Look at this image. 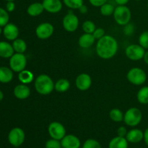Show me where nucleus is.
<instances>
[{"label": "nucleus", "instance_id": "11", "mask_svg": "<svg viewBox=\"0 0 148 148\" xmlns=\"http://www.w3.org/2000/svg\"><path fill=\"white\" fill-rule=\"evenodd\" d=\"M54 27L49 23H43L37 26L36 29V35L40 40L49 38L53 35Z\"/></svg>", "mask_w": 148, "mask_h": 148}, {"label": "nucleus", "instance_id": "34", "mask_svg": "<svg viewBox=\"0 0 148 148\" xmlns=\"http://www.w3.org/2000/svg\"><path fill=\"white\" fill-rule=\"evenodd\" d=\"M46 148H63L60 140H55V139H50L48 140L45 144Z\"/></svg>", "mask_w": 148, "mask_h": 148}, {"label": "nucleus", "instance_id": "31", "mask_svg": "<svg viewBox=\"0 0 148 148\" xmlns=\"http://www.w3.org/2000/svg\"><path fill=\"white\" fill-rule=\"evenodd\" d=\"M10 16H9L8 12L7 10L0 7V27L5 26L8 24Z\"/></svg>", "mask_w": 148, "mask_h": 148}, {"label": "nucleus", "instance_id": "43", "mask_svg": "<svg viewBox=\"0 0 148 148\" xmlns=\"http://www.w3.org/2000/svg\"><path fill=\"white\" fill-rule=\"evenodd\" d=\"M143 59H144V62H145L146 64L148 65V51H145V53Z\"/></svg>", "mask_w": 148, "mask_h": 148}, {"label": "nucleus", "instance_id": "35", "mask_svg": "<svg viewBox=\"0 0 148 148\" xmlns=\"http://www.w3.org/2000/svg\"><path fill=\"white\" fill-rule=\"evenodd\" d=\"M134 27L131 23H128L127 25H124V33L126 36H132L134 33Z\"/></svg>", "mask_w": 148, "mask_h": 148}, {"label": "nucleus", "instance_id": "33", "mask_svg": "<svg viewBox=\"0 0 148 148\" xmlns=\"http://www.w3.org/2000/svg\"><path fill=\"white\" fill-rule=\"evenodd\" d=\"M139 44L144 48L148 49V31H144L140 34L139 37Z\"/></svg>", "mask_w": 148, "mask_h": 148}, {"label": "nucleus", "instance_id": "16", "mask_svg": "<svg viewBox=\"0 0 148 148\" xmlns=\"http://www.w3.org/2000/svg\"><path fill=\"white\" fill-rule=\"evenodd\" d=\"M126 139L129 143L137 144L144 140V132L140 129H132L127 132Z\"/></svg>", "mask_w": 148, "mask_h": 148}, {"label": "nucleus", "instance_id": "23", "mask_svg": "<svg viewBox=\"0 0 148 148\" xmlns=\"http://www.w3.org/2000/svg\"><path fill=\"white\" fill-rule=\"evenodd\" d=\"M18 79L21 83L27 85V84L31 83L34 80V75H33V72L24 69L19 72Z\"/></svg>", "mask_w": 148, "mask_h": 148}, {"label": "nucleus", "instance_id": "44", "mask_svg": "<svg viewBox=\"0 0 148 148\" xmlns=\"http://www.w3.org/2000/svg\"><path fill=\"white\" fill-rule=\"evenodd\" d=\"M3 98H4V94H3V92L0 90V101L3 99Z\"/></svg>", "mask_w": 148, "mask_h": 148}, {"label": "nucleus", "instance_id": "20", "mask_svg": "<svg viewBox=\"0 0 148 148\" xmlns=\"http://www.w3.org/2000/svg\"><path fill=\"white\" fill-rule=\"evenodd\" d=\"M44 10V7L42 3L34 2L27 7V13L31 17H37L41 14Z\"/></svg>", "mask_w": 148, "mask_h": 148}, {"label": "nucleus", "instance_id": "41", "mask_svg": "<svg viewBox=\"0 0 148 148\" xmlns=\"http://www.w3.org/2000/svg\"><path fill=\"white\" fill-rule=\"evenodd\" d=\"M79 12L82 13V14H85V13L88 12V7L85 6V4H83V5H82L80 7H79Z\"/></svg>", "mask_w": 148, "mask_h": 148}, {"label": "nucleus", "instance_id": "37", "mask_svg": "<svg viewBox=\"0 0 148 148\" xmlns=\"http://www.w3.org/2000/svg\"><path fill=\"white\" fill-rule=\"evenodd\" d=\"M107 1H108V0H89L90 4L95 7H101V6L106 4Z\"/></svg>", "mask_w": 148, "mask_h": 148}, {"label": "nucleus", "instance_id": "39", "mask_svg": "<svg viewBox=\"0 0 148 148\" xmlns=\"http://www.w3.org/2000/svg\"><path fill=\"white\" fill-rule=\"evenodd\" d=\"M6 9H7V12H13L15 9V4L14 3L13 1H7V5H6Z\"/></svg>", "mask_w": 148, "mask_h": 148}, {"label": "nucleus", "instance_id": "10", "mask_svg": "<svg viewBox=\"0 0 148 148\" xmlns=\"http://www.w3.org/2000/svg\"><path fill=\"white\" fill-rule=\"evenodd\" d=\"M25 139V134L21 128L15 127L10 130L8 134V141L14 147H19L23 144Z\"/></svg>", "mask_w": 148, "mask_h": 148}, {"label": "nucleus", "instance_id": "25", "mask_svg": "<svg viewBox=\"0 0 148 148\" xmlns=\"http://www.w3.org/2000/svg\"><path fill=\"white\" fill-rule=\"evenodd\" d=\"M12 46L14 51L16 53H24L27 50V44H26L25 41L23 39L17 38L13 40Z\"/></svg>", "mask_w": 148, "mask_h": 148}, {"label": "nucleus", "instance_id": "3", "mask_svg": "<svg viewBox=\"0 0 148 148\" xmlns=\"http://www.w3.org/2000/svg\"><path fill=\"white\" fill-rule=\"evenodd\" d=\"M113 15L116 23L122 26L130 23L132 18L131 10L126 5H118L116 7Z\"/></svg>", "mask_w": 148, "mask_h": 148}, {"label": "nucleus", "instance_id": "28", "mask_svg": "<svg viewBox=\"0 0 148 148\" xmlns=\"http://www.w3.org/2000/svg\"><path fill=\"white\" fill-rule=\"evenodd\" d=\"M115 8L116 7L112 4L106 2V4H104L103 5H102L100 7V12H101V14L102 15L107 17V16L114 14Z\"/></svg>", "mask_w": 148, "mask_h": 148}, {"label": "nucleus", "instance_id": "4", "mask_svg": "<svg viewBox=\"0 0 148 148\" xmlns=\"http://www.w3.org/2000/svg\"><path fill=\"white\" fill-rule=\"evenodd\" d=\"M143 119V114L139 108L132 107L127 110L124 116V121L126 125L134 127L140 124Z\"/></svg>", "mask_w": 148, "mask_h": 148}, {"label": "nucleus", "instance_id": "38", "mask_svg": "<svg viewBox=\"0 0 148 148\" xmlns=\"http://www.w3.org/2000/svg\"><path fill=\"white\" fill-rule=\"evenodd\" d=\"M127 132H127V128H126L125 127H119L118 130H117V134H118V136H119V137H126Z\"/></svg>", "mask_w": 148, "mask_h": 148}, {"label": "nucleus", "instance_id": "17", "mask_svg": "<svg viewBox=\"0 0 148 148\" xmlns=\"http://www.w3.org/2000/svg\"><path fill=\"white\" fill-rule=\"evenodd\" d=\"M14 95L17 99L25 100L30 95V89L25 84H20L17 85L14 89Z\"/></svg>", "mask_w": 148, "mask_h": 148}, {"label": "nucleus", "instance_id": "14", "mask_svg": "<svg viewBox=\"0 0 148 148\" xmlns=\"http://www.w3.org/2000/svg\"><path fill=\"white\" fill-rule=\"evenodd\" d=\"M61 143L63 148H79L81 146L80 140L74 134H66Z\"/></svg>", "mask_w": 148, "mask_h": 148}, {"label": "nucleus", "instance_id": "42", "mask_svg": "<svg viewBox=\"0 0 148 148\" xmlns=\"http://www.w3.org/2000/svg\"><path fill=\"white\" fill-rule=\"evenodd\" d=\"M144 141L148 147V128L146 129L144 132Z\"/></svg>", "mask_w": 148, "mask_h": 148}, {"label": "nucleus", "instance_id": "8", "mask_svg": "<svg viewBox=\"0 0 148 148\" xmlns=\"http://www.w3.org/2000/svg\"><path fill=\"white\" fill-rule=\"evenodd\" d=\"M48 132L51 138L61 141L66 135V129L62 123L53 121L49 125Z\"/></svg>", "mask_w": 148, "mask_h": 148}, {"label": "nucleus", "instance_id": "13", "mask_svg": "<svg viewBox=\"0 0 148 148\" xmlns=\"http://www.w3.org/2000/svg\"><path fill=\"white\" fill-rule=\"evenodd\" d=\"M42 4L44 10L52 14L59 12L63 7V3L61 0H43Z\"/></svg>", "mask_w": 148, "mask_h": 148}, {"label": "nucleus", "instance_id": "1", "mask_svg": "<svg viewBox=\"0 0 148 148\" xmlns=\"http://www.w3.org/2000/svg\"><path fill=\"white\" fill-rule=\"evenodd\" d=\"M119 45L116 39L109 35H105L98 40L95 47L96 53L103 59H110L115 56Z\"/></svg>", "mask_w": 148, "mask_h": 148}, {"label": "nucleus", "instance_id": "24", "mask_svg": "<svg viewBox=\"0 0 148 148\" xmlns=\"http://www.w3.org/2000/svg\"><path fill=\"white\" fill-rule=\"evenodd\" d=\"M70 88V82L68 79L62 78L58 79L54 83V89L59 92H66Z\"/></svg>", "mask_w": 148, "mask_h": 148}, {"label": "nucleus", "instance_id": "32", "mask_svg": "<svg viewBox=\"0 0 148 148\" xmlns=\"http://www.w3.org/2000/svg\"><path fill=\"white\" fill-rule=\"evenodd\" d=\"M82 148H102L99 142L94 139H88L83 143Z\"/></svg>", "mask_w": 148, "mask_h": 148}, {"label": "nucleus", "instance_id": "45", "mask_svg": "<svg viewBox=\"0 0 148 148\" xmlns=\"http://www.w3.org/2000/svg\"><path fill=\"white\" fill-rule=\"evenodd\" d=\"M1 31H2V30H1V27H0V35H1Z\"/></svg>", "mask_w": 148, "mask_h": 148}, {"label": "nucleus", "instance_id": "40", "mask_svg": "<svg viewBox=\"0 0 148 148\" xmlns=\"http://www.w3.org/2000/svg\"><path fill=\"white\" fill-rule=\"evenodd\" d=\"M117 5H126L130 0H114Z\"/></svg>", "mask_w": 148, "mask_h": 148}, {"label": "nucleus", "instance_id": "7", "mask_svg": "<svg viewBox=\"0 0 148 148\" xmlns=\"http://www.w3.org/2000/svg\"><path fill=\"white\" fill-rule=\"evenodd\" d=\"M79 24V18L72 11L68 12L67 14L64 17L62 20V25L64 30L70 33L75 32V30H77Z\"/></svg>", "mask_w": 148, "mask_h": 148}, {"label": "nucleus", "instance_id": "21", "mask_svg": "<svg viewBox=\"0 0 148 148\" xmlns=\"http://www.w3.org/2000/svg\"><path fill=\"white\" fill-rule=\"evenodd\" d=\"M129 142L126 137H114L108 144V148H128Z\"/></svg>", "mask_w": 148, "mask_h": 148}, {"label": "nucleus", "instance_id": "26", "mask_svg": "<svg viewBox=\"0 0 148 148\" xmlns=\"http://www.w3.org/2000/svg\"><path fill=\"white\" fill-rule=\"evenodd\" d=\"M137 101L143 105L148 104V86L143 87L138 91L137 95Z\"/></svg>", "mask_w": 148, "mask_h": 148}, {"label": "nucleus", "instance_id": "18", "mask_svg": "<svg viewBox=\"0 0 148 148\" xmlns=\"http://www.w3.org/2000/svg\"><path fill=\"white\" fill-rule=\"evenodd\" d=\"M95 38L91 33H84L78 40V45L82 49H88L91 47L95 43Z\"/></svg>", "mask_w": 148, "mask_h": 148}, {"label": "nucleus", "instance_id": "12", "mask_svg": "<svg viewBox=\"0 0 148 148\" xmlns=\"http://www.w3.org/2000/svg\"><path fill=\"white\" fill-rule=\"evenodd\" d=\"M75 85L79 90L86 91L92 85V78L88 74L82 73L77 77Z\"/></svg>", "mask_w": 148, "mask_h": 148}, {"label": "nucleus", "instance_id": "36", "mask_svg": "<svg viewBox=\"0 0 148 148\" xmlns=\"http://www.w3.org/2000/svg\"><path fill=\"white\" fill-rule=\"evenodd\" d=\"M92 35H93L95 39L99 40L100 38H101L105 36V30L103 28H101V27H98V28L95 29V31L92 33Z\"/></svg>", "mask_w": 148, "mask_h": 148}, {"label": "nucleus", "instance_id": "19", "mask_svg": "<svg viewBox=\"0 0 148 148\" xmlns=\"http://www.w3.org/2000/svg\"><path fill=\"white\" fill-rule=\"evenodd\" d=\"M12 45L6 41H0V56L2 58H10L14 54Z\"/></svg>", "mask_w": 148, "mask_h": 148}, {"label": "nucleus", "instance_id": "9", "mask_svg": "<svg viewBox=\"0 0 148 148\" xmlns=\"http://www.w3.org/2000/svg\"><path fill=\"white\" fill-rule=\"evenodd\" d=\"M145 49L140 44L129 45L125 49V54L128 59L132 61H139L143 59Z\"/></svg>", "mask_w": 148, "mask_h": 148}, {"label": "nucleus", "instance_id": "29", "mask_svg": "<svg viewBox=\"0 0 148 148\" xmlns=\"http://www.w3.org/2000/svg\"><path fill=\"white\" fill-rule=\"evenodd\" d=\"M63 3L71 10H79L84 4V0H63Z\"/></svg>", "mask_w": 148, "mask_h": 148}, {"label": "nucleus", "instance_id": "2", "mask_svg": "<svg viewBox=\"0 0 148 148\" xmlns=\"http://www.w3.org/2000/svg\"><path fill=\"white\" fill-rule=\"evenodd\" d=\"M34 86L36 92L43 95H49L54 89V83L53 79L46 74L38 75L36 78Z\"/></svg>", "mask_w": 148, "mask_h": 148}, {"label": "nucleus", "instance_id": "6", "mask_svg": "<svg viewBox=\"0 0 148 148\" xmlns=\"http://www.w3.org/2000/svg\"><path fill=\"white\" fill-rule=\"evenodd\" d=\"M27 65V58L24 53H16L10 57V66L12 71L20 72L24 70Z\"/></svg>", "mask_w": 148, "mask_h": 148}, {"label": "nucleus", "instance_id": "5", "mask_svg": "<svg viewBox=\"0 0 148 148\" xmlns=\"http://www.w3.org/2000/svg\"><path fill=\"white\" fill-rule=\"evenodd\" d=\"M129 82L134 85H143L147 79V75L143 69L140 67L132 68L127 75Z\"/></svg>", "mask_w": 148, "mask_h": 148}, {"label": "nucleus", "instance_id": "46", "mask_svg": "<svg viewBox=\"0 0 148 148\" xmlns=\"http://www.w3.org/2000/svg\"><path fill=\"white\" fill-rule=\"evenodd\" d=\"M6 1H14V0H6Z\"/></svg>", "mask_w": 148, "mask_h": 148}, {"label": "nucleus", "instance_id": "22", "mask_svg": "<svg viewBox=\"0 0 148 148\" xmlns=\"http://www.w3.org/2000/svg\"><path fill=\"white\" fill-rule=\"evenodd\" d=\"M13 79V72L11 69L6 66L0 67V82L8 83Z\"/></svg>", "mask_w": 148, "mask_h": 148}, {"label": "nucleus", "instance_id": "15", "mask_svg": "<svg viewBox=\"0 0 148 148\" xmlns=\"http://www.w3.org/2000/svg\"><path fill=\"white\" fill-rule=\"evenodd\" d=\"M3 33L7 40H14L19 36V29L17 26L13 23H8L4 26Z\"/></svg>", "mask_w": 148, "mask_h": 148}, {"label": "nucleus", "instance_id": "27", "mask_svg": "<svg viewBox=\"0 0 148 148\" xmlns=\"http://www.w3.org/2000/svg\"><path fill=\"white\" fill-rule=\"evenodd\" d=\"M124 116L122 111L119 108H113L109 112V117L114 122H121L124 121Z\"/></svg>", "mask_w": 148, "mask_h": 148}, {"label": "nucleus", "instance_id": "30", "mask_svg": "<svg viewBox=\"0 0 148 148\" xmlns=\"http://www.w3.org/2000/svg\"><path fill=\"white\" fill-rule=\"evenodd\" d=\"M82 27L85 33H91V34H92L96 29V26L92 20H85L82 23Z\"/></svg>", "mask_w": 148, "mask_h": 148}, {"label": "nucleus", "instance_id": "48", "mask_svg": "<svg viewBox=\"0 0 148 148\" xmlns=\"http://www.w3.org/2000/svg\"><path fill=\"white\" fill-rule=\"evenodd\" d=\"M147 9H148V1H147Z\"/></svg>", "mask_w": 148, "mask_h": 148}, {"label": "nucleus", "instance_id": "47", "mask_svg": "<svg viewBox=\"0 0 148 148\" xmlns=\"http://www.w3.org/2000/svg\"><path fill=\"white\" fill-rule=\"evenodd\" d=\"M134 1H140V0H134Z\"/></svg>", "mask_w": 148, "mask_h": 148}]
</instances>
